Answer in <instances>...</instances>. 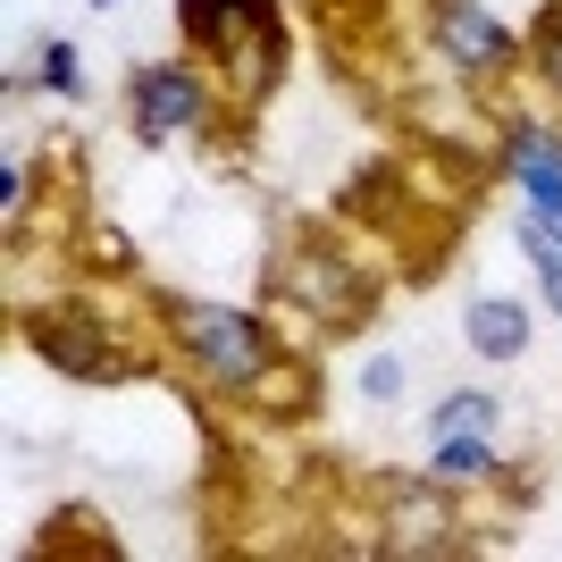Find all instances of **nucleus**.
I'll return each instance as SVG.
<instances>
[{"mask_svg":"<svg viewBox=\"0 0 562 562\" xmlns=\"http://www.w3.org/2000/svg\"><path fill=\"white\" fill-rule=\"evenodd\" d=\"M186 345L202 352L211 378H227V386H252L260 361H269V345H260V328L244 311H186Z\"/></svg>","mask_w":562,"mask_h":562,"instance_id":"obj_1","label":"nucleus"},{"mask_svg":"<svg viewBox=\"0 0 562 562\" xmlns=\"http://www.w3.org/2000/svg\"><path fill=\"white\" fill-rule=\"evenodd\" d=\"M437 43H446L453 68H504V59H513V34H504L479 0H437Z\"/></svg>","mask_w":562,"mask_h":562,"instance_id":"obj_2","label":"nucleus"},{"mask_svg":"<svg viewBox=\"0 0 562 562\" xmlns=\"http://www.w3.org/2000/svg\"><path fill=\"white\" fill-rule=\"evenodd\" d=\"M193 117H202V85H193L186 68H143L135 76V126L151 143L177 135V126H193Z\"/></svg>","mask_w":562,"mask_h":562,"instance_id":"obj_3","label":"nucleus"},{"mask_svg":"<svg viewBox=\"0 0 562 562\" xmlns=\"http://www.w3.org/2000/svg\"><path fill=\"white\" fill-rule=\"evenodd\" d=\"M513 177L529 186V202H538L546 218H562V151H554V135L520 126V135H513Z\"/></svg>","mask_w":562,"mask_h":562,"instance_id":"obj_4","label":"nucleus"},{"mask_svg":"<svg viewBox=\"0 0 562 562\" xmlns=\"http://www.w3.org/2000/svg\"><path fill=\"white\" fill-rule=\"evenodd\" d=\"M520 345H529V328H520V303H495V294H479V303H470V352L513 361Z\"/></svg>","mask_w":562,"mask_h":562,"instance_id":"obj_5","label":"nucleus"},{"mask_svg":"<svg viewBox=\"0 0 562 562\" xmlns=\"http://www.w3.org/2000/svg\"><path fill=\"white\" fill-rule=\"evenodd\" d=\"M520 244H529V252H538V278H546V303L562 311V235H554V218H520Z\"/></svg>","mask_w":562,"mask_h":562,"instance_id":"obj_6","label":"nucleus"},{"mask_svg":"<svg viewBox=\"0 0 562 562\" xmlns=\"http://www.w3.org/2000/svg\"><path fill=\"white\" fill-rule=\"evenodd\" d=\"M495 453L479 446V428H462V437H437V479H487Z\"/></svg>","mask_w":562,"mask_h":562,"instance_id":"obj_7","label":"nucleus"},{"mask_svg":"<svg viewBox=\"0 0 562 562\" xmlns=\"http://www.w3.org/2000/svg\"><path fill=\"white\" fill-rule=\"evenodd\" d=\"M487 420H495L487 395H453L446 412H437V437H462V428H487Z\"/></svg>","mask_w":562,"mask_h":562,"instance_id":"obj_8","label":"nucleus"},{"mask_svg":"<svg viewBox=\"0 0 562 562\" xmlns=\"http://www.w3.org/2000/svg\"><path fill=\"white\" fill-rule=\"evenodd\" d=\"M43 76L59 85V93H76V50H68V43H50V50H43Z\"/></svg>","mask_w":562,"mask_h":562,"instance_id":"obj_9","label":"nucleus"},{"mask_svg":"<svg viewBox=\"0 0 562 562\" xmlns=\"http://www.w3.org/2000/svg\"><path fill=\"white\" fill-rule=\"evenodd\" d=\"M395 378H403V370H395V361H386V352H378L370 370H361V386H370V395H378V403H386V395H395Z\"/></svg>","mask_w":562,"mask_h":562,"instance_id":"obj_10","label":"nucleus"},{"mask_svg":"<svg viewBox=\"0 0 562 562\" xmlns=\"http://www.w3.org/2000/svg\"><path fill=\"white\" fill-rule=\"evenodd\" d=\"M554 85H562V43H554Z\"/></svg>","mask_w":562,"mask_h":562,"instance_id":"obj_11","label":"nucleus"}]
</instances>
